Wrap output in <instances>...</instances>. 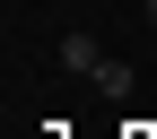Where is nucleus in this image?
<instances>
[{
    "mask_svg": "<svg viewBox=\"0 0 157 139\" xmlns=\"http://www.w3.org/2000/svg\"><path fill=\"white\" fill-rule=\"evenodd\" d=\"M96 61H105V52H96V35H61V70H78V78H87Z\"/></svg>",
    "mask_w": 157,
    "mask_h": 139,
    "instance_id": "nucleus-1",
    "label": "nucleus"
},
{
    "mask_svg": "<svg viewBox=\"0 0 157 139\" xmlns=\"http://www.w3.org/2000/svg\"><path fill=\"white\" fill-rule=\"evenodd\" d=\"M87 78H96V87H105V96H131V70H122V61H96Z\"/></svg>",
    "mask_w": 157,
    "mask_h": 139,
    "instance_id": "nucleus-2",
    "label": "nucleus"
},
{
    "mask_svg": "<svg viewBox=\"0 0 157 139\" xmlns=\"http://www.w3.org/2000/svg\"><path fill=\"white\" fill-rule=\"evenodd\" d=\"M131 139H148V122H131Z\"/></svg>",
    "mask_w": 157,
    "mask_h": 139,
    "instance_id": "nucleus-3",
    "label": "nucleus"
},
{
    "mask_svg": "<svg viewBox=\"0 0 157 139\" xmlns=\"http://www.w3.org/2000/svg\"><path fill=\"white\" fill-rule=\"evenodd\" d=\"M148 26H157V0H148Z\"/></svg>",
    "mask_w": 157,
    "mask_h": 139,
    "instance_id": "nucleus-4",
    "label": "nucleus"
}]
</instances>
